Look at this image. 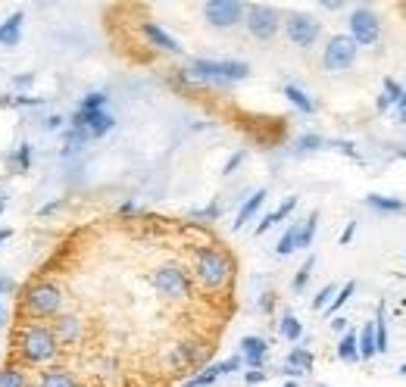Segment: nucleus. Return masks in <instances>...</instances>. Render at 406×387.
Wrapping results in <instances>:
<instances>
[{"mask_svg":"<svg viewBox=\"0 0 406 387\" xmlns=\"http://www.w3.org/2000/svg\"><path fill=\"white\" fill-rule=\"evenodd\" d=\"M113 125H116V116L106 110H97V112H85V110H75L69 119V129H78L85 131V135L94 141V138H103L113 131Z\"/></svg>","mask_w":406,"mask_h":387,"instance_id":"nucleus-11","label":"nucleus"},{"mask_svg":"<svg viewBox=\"0 0 406 387\" xmlns=\"http://www.w3.org/2000/svg\"><path fill=\"white\" fill-rule=\"evenodd\" d=\"M219 378H222V365L212 363V365H203V369H197L182 387H212V384L219 381Z\"/></svg>","mask_w":406,"mask_h":387,"instance_id":"nucleus-19","label":"nucleus"},{"mask_svg":"<svg viewBox=\"0 0 406 387\" xmlns=\"http://www.w3.org/2000/svg\"><path fill=\"white\" fill-rule=\"evenodd\" d=\"M22 22H25L22 10L0 22V48H19V41H22Z\"/></svg>","mask_w":406,"mask_h":387,"instance_id":"nucleus-15","label":"nucleus"},{"mask_svg":"<svg viewBox=\"0 0 406 387\" xmlns=\"http://www.w3.org/2000/svg\"><path fill=\"white\" fill-rule=\"evenodd\" d=\"M66 206V197H57V200H50V203H44L41 210H38V216H53L57 210H63Z\"/></svg>","mask_w":406,"mask_h":387,"instance_id":"nucleus-43","label":"nucleus"},{"mask_svg":"<svg viewBox=\"0 0 406 387\" xmlns=\"http://www.w3.org/2000/svg\"><path fill=\"white\" fill-rule=\"evenodd\" d=\"M101 378H119V363L116 359H101Z\"/></svg>","mask_w":406,"mask_h":387,"instance_id":"nucleus-40","label":"nucleus"},{"mask_svg":"<svg viewBox=\"0 0 406 387\" xmlns=\"http://www.w3.org/2000/svg\"><path fill=\"white\" fill-rule=\"evenodd\" d=\"M119 212H122V216H135V212H141V206H138L135 200H125V203L119 206Z\"/></svg>","mask_w":406,"mask_h":387,"instance_id":"nucleus-49","label":"nucleus"},{"mask_svg":"<svg viewBox=\"0 0 406 387\" xmlns=\"http://www.w3.org/2000/svg\"><path fill=\"white\" fill-rule=\"evenodd\" d=\"M150 288L169 303H184L194 297V275L182 263H163L150 272Z\"/></svg>","mask_w":406,"mask_h":387,"instance_id":"nucleus-4","label":"nucleus"},{"mask_svg":"<svg viewBox=\"0 0 406 387\" xmlns=\"http://www.w3.org/2000/svg\"><path fill=\"white\" fill-rule=\"evenodd\" d=\"M356 53H359V48L354 44L350 35L328 38V44H325V50H322V69L325 72H347L350 66L356 63Z\"/></svg>","mask_w":406,"mask_h":387,"instance_id":"nucleus-7","label":"nucleus"},{"mask_svg":"<svg viewBox=\"0 0 406 387\" xmlns=\"http://www.w3.org/2000/svg\"><path fill=\"white\" fill-rule=\"evenodd\" d=\"M322 10H328V13H338V10H344V3H322Z\"/></svg>","mask_w":406,"mask_h":387,"instance_id":"nucleus-53","label":"nucleus"},{"mask_svg":"<svg viewBox=\"0 0 406 387\" xmlns=\"http://www.w3.org/2000/svg\"><path fill=\"white\" fill-rule=\"evenodd\" d=\"M375 353H388V322H384V303H378V312H375Z\"/></svg>","mask_w":406,"mask_h":387,"instance_id":"nucleus-27","label":"nucleus"},{"mask_svg":"<svg viewBox=\"0 0 406 387\" xmlns=\"http://www.w3.org/2000/svg\"><path fill=\"white\" fill-rule=\"evenodd\" d=\"M354 235H356V222H350V225H347V228H344V235H341V244H344V247H347L350 241H354Z\"/></svg>","mask_w":406,"mask_h":387,"instance_id":"nucleus-50","label":"nucleus"},{"mask_svg":"<svg viewBox=\"0 0 406 387\" xmlns=\"http://www.w3.org/2000/svg\"><path fill=\"white\" fill-rule=\"evenodd\" d=\"M331 328H335V331H347V319L335 316V319H331Z\"/></svg>","mask_w":406,"mask_h":387,"instance_id":"nucleus-51","label":"nucleus"},{"mask_svg":"<svg viewBox=\"0 0 406 387\" xmlns=\"http://www.w3.org/2000/svg\"><path fill=\"white\" fill-rule=\"evenodd\" d=\"M278 335H282L284 340H291V344H297V340L303 337L300 319H297L294 312H284V316H282V325H278Z\"/></svg>","mask_w":406,"mask_h":387,"instance_id":"nucleus-24","label":"nucleus"},{"mask_svg":"<svg viewBox=\"0 0 406 387\" xmlns=\"http://www.w3.org/2000/svg\"><path fill=\"white\" fill-rule=\"evenodd\" d=\"M31 153H35V147L29 141L19 144L13 153H6V166H10V172H29L31 169Z\"/></svg>","mask_w":406,"mask_h":387,"instance_id":"nucleus-20","label":"nucleus"},{"mask_svg":"<svg viewBox=\"0 0 406 387\" xmlns=\"http://www.w3.org/2000/svg\"><path fill=\"white\" fill-rule=\"evenodd\" d=\"M256 306H259V312H272L275 309V293H263Z\"/></svg>","mask_w":406,"mask_h":387,"instance_id":"nucleus-46","label":"nucleus"},{"mask_svg":"<svg viewBox=\"0 0 406 387\" xmlns=\"http://www.w3.org/2000/svg\"><path fill=\"white\" fill-rule=\"evenodd\" d=\"M244 13H247V6L238 3V0H210V3H203L206 25H212V29H219V31L235 29L244 19Z\"/></svg>","mask_w":406,"mask_h":387,"instance_id":"nucleus-9","label":"nucleus"},{"mask_svg":"<svg viewBox=\"0 0 406 387\" xmlns=\"http://www.w3.org/2000/svg\"><path fill=\"white\" fill-rule=\"evenodd\" d=\"M365 206H372V210H378V212H406L403 200L382 197V194H369V197H365Z\"/></svg>","mask_w":406,"mask_h":387,"instance_id":"nucleus-23","label":"nucleus"},{"mask_svg":"<svg viewBox=\"0 0 406 387\" xmlns=\"http://www.w3.org/2000/svg\"><path fill=\"white\" fill-rule=\"evenodd\" d=\"M66 303V291L50 278H38L22 291V319L38 322V319H57Z\"/></svg>","mask_w":406,"mask_h":387,"instance_id":"nucleus-3","label":"nucleus"},{"mask_svg":"<svg viewBox=\"0 0 406 387\" xmlns=\"http://www.w3.org/2000/svg\"><path fill=\"white\" fill-rule=\"evenodd\" d=\"M316 147H322V138H319V135H303V138H297V150H300V153L316 150Z\"/></svg>","mask_w":406,"mask_h":387,"instance_id":"nucleus-38","label":"nucleus"},{"mask_svg":"<svg viewBox=\"0 0 406 387\" xmlns=\"http://www.w3.org/2000/svg\"><path fill=\"white\" fill-rule=\"evenodd\" d=\"M188 78L201 85H235L250 75V66L241 59H191L188 63Z\"/></svg>","mask_w":406,"mask_h":387,"instance_id":"nucleus-5","label":"nucleus"},{"mask_svg":"<svg viewBox=\"0 0 406 387\" xmlns=\"http://www.w3.org/2000/svg\"><path fill=\"white\" fill-rule=\"evenodd\" d=\"M13 350L19 356V365H48L63 353L59 340L53 337L50 325L44 322H22L13 337Z\"/></svg>","mask_w":406,"mask_h":387,"instance_id":"nucleus-2","label":"nucleus"},{"mask_svg":"<svg viewBox=\"0 0 406 387\" xmlns=\"http://www.w3.org/2000/svg\"><path fill=\"white\" fill-rule=\"evenodd\" d=\"M6 200H10V197H6V191H0V216H3V210H6Z\"/></svg>","mask_w":406,"mask_h":387,"instance_id":"nucleus-54","label":"nucleus"},{"mask_svg":"<svg viewBox=\"0 0 406 387\" xmlns=\"http://www.w3.org/2000/svg\"><path fill=\"white\" fill-rule=\"evenodd\" d=\"M294 210H297V197H288V200H284L282 206H278V210H272L269 216H263V219H259V225H256V235H266V231H269L272 225H278V222H282V219H288V216H291V212H294Z\"/></svg>","mask_w":406,"mask_h":387,"instance_id":"nucleus-17","label":"nucleus"},{"mask_svg":"<svg viewBox=\"0 0 406 387\" xmlns=\"http://www.w3.org/2000/svg\"><path fill=\"white\" fill-rule=\"evenodd\" d=\"M0 387H29V372L19 363L0 365Z\"/></svg>","mask_w":406,"mask_h":387,"instance_id":"nucleus-18","label":"nucleus"},{"mask_svg":"<svg viewBox=\"0 0 406 387\" xmlns=\"http://www.w3.org/2000/svg\"><path fill=\"white\" fill-rule=\"evenodd\" d=\"M244 19H247V31L256 38V41H272V38L278 35V29H282V16H278L275 6L269 3H250L247 13H244Z\"/></svg>","mask_w":406,"mask_h":387,"instance_id":"nucleus-6","label":"nucleus"},{"mask_svg":"<svg viewBox=\"0 0 406 387\" xmlns=\"http://www.w3.org/2000/svg\"><path fill=\"white\" fill-rule=\"evenodd\" d=\"M350 38H354L356 48H372L382 38V22H378V13L372 6H356L350 13Z\"/></svg>","mask_w":406,"mask_h":387,"instance_id":"nucleus-8","label":"nucleus"},{"mask_svg":"<svg viewBox=\"0 0 406 387\" xmlns=\"http://www.w3.org/2000/svg\"><path fill=\"white\" fill-rule=\"evenodd\" d=\"M141 35L147 38L150 48H157L163 53H182V44H178L166 29H159L157 22H141Z\"/></svg>","mask_w":406,"mask_h":387,"instance_id":"nucleus-14","label":"nucleus"},{"mask_svg":"<svg viewBox=\"0 0 406 387\" xmlns=\"http://www.w3.org/2000/svg\"><path fill=\"white\" fill-rule=\"evenodd\" d=\"M6 325V309H3V303H0V328Z\"/></svg>","mask_w":406,"mask_h":387,"instance_id":"nucleus-55","label":"nucleus"},{"mask_svg":"<svg viewBox=\"0 0 406 387\" xmlns=\"http://www.w3.org/2000/svg\"><path fill=\"white\" fill-rule=\"evenodd\" d=\"M63 122H66V119L59 116V112H53V116L44 119V129H48V131H57V129H63Z\"/></svg>","mask_w":406,"mask_h":387,"instance_id":"nucleus-47","label":"nucleus"},{"mask_svg":"<svg viewBox=\"0 0 406 387\" xmlns=\"http://www.w3.org/2000/svg\"><path fill=\"white\" fill-rule=\"evenodd\" d=\"M106 97L103 91H91V94H85L82 97V103H78V110H85V112H97V110H106Z\"/></svg>","mask_w":406,"mask_h":387,"instance_id":"nucleus-32","label":"nucleus"},{"mask_svg":"<svg viewBox=\"0 0 406 387\" xmlns=\"http://www.w3.org/2000/svg\"><path fill=\"white\" fill-rule=\"evenodd\" d=\"M312 269H316V256H306V263L297 269V275H294V282H291V288H294L297 293H300L306 288V282H310V275H312Z\"/></svg>","mask_w":406,"mask_h":387,"instance_id":"nucleus-34","label":"nucleus"},{"mask_svg":"<svg viewBox=\"0 0 406 387\" xmlns=\"http://www.w3.org/2000/svg\"><path fill=\"white\" fill-rule=\"evenodd\" d=\"M354 291H356V282H347V284H344L341 291H338V297L331 300L328 306H325V312H328V316H338V309H341V306L347 303L350 297H354Z\"/></svg>","mask_w":406,"mask_h":387,"instance_id":"nucleus-33","label":"nucleus"},{"mask_svg":"<svg viewBox=\"0 0 406 387\" xmlns=\"http://www.w3.org/2000/svg\"><path fill=\"white\" fill-rule=\"evenodd\" d=\"M284 387H300V384H297V381H288V384H284Z\"/></svg>","mask_w":406,"mask_h":387,"instance_id":"nucleus-57","label":"nucleus"},{"mask_svg":"<svg viewBox=\"0 0 406 387\" xmlns=\"http://www.w3.org/2000/svg\"><path fill=\"white\" fill-rule=\"evenodd\" d=\"M50 331H53V337L59 340V346H75L85 340V322L78 316H72V312H59V316L53 319Z\"/></svg>","mask_w":406,"mask_h":387,"instance_id":"nucleus-12","label":"nucleus"},{"mask_svg":"<svg viewBox=\"0 0 406 387\" xmlns=\"http://www.w3.org/2000/svg\"><path fill=\"white\" fill-rule=\"evenodd\" d=\"M284 365H288V369H294V372H310V369H312V353L303 350V346H297V350L288 353Z\"/></svg>","mask_w":406,"mask_h":387,"instance_id":"nucleus-29","label":"nucleus"},{"mask_svg":"<svg viewBox=\"0 0 406 387\" xmlns=\"http://www.w3.org/2000/svg\"><path fill=\"white\" fill-rule=\"evenodd\" d=\"M219 216H222V206H219V203H210L206 210H194V212H191V219H219Z\"/></svg>","mask_w":406,"mask_h":387,"instance_id":"nucleus-39","label":"nucleus"},{"mask_svg":"<svg viewBox=\"0 0 406 387\" xmlns=\"http://www.w3.org/2000/svg\"><path fill=\"white\" fill-rule=\"evenodd\" d=\"M284 35L297 48H312L319 41V35H322V25L312 16H306V13H294V16L284 19Z\"/></svg>","mask_w":406,"mask_h":387,"instance_id":"nucleus-10","label":"nucleus"},{"mask_svg":"<svg viewBox=\"0 0 406 387\" xmlns=\"http://www.w3.org/2000/svg\"><path fill=\"white\" fill-rule=\"evenodd\" d=\"M263 200H266V191H254L247 200H244V206L238 210V219H235V231H238V228H244V225H247L250 219L256 216V210L263 206Z\"/></svg>","mask_w":406,"mask_h":387,"instance_id":"nucleus-21","label":"nucleus"},{"mask_svg":"<svg viewBox=\"0 0 406 387\" xmlns=\"http://www.w3.org/2000/svg\"><path fill=\"white\" fill-rule=\"evenodd\" d=\"M356 350H359V359L375 356V328H372V322H365L363 331L356 335Z\"/></svg>","mask_w":406,"mask_h":387,"instance_id":"nucleus-26","label":"nucleus"},{"mask_svg":"<svg viewBox=\"0 0 406 387\" xmlns=\"http://www.w3.org/2000/svg\"><path fill=\"white\" fill-rule=\"evenodd\" d=\"M335 293H338L335 284H325V288L319 291L316 297H312V309H325V306L331 303V297H335Z\"/></svg>","mask_w":406,"mask_h":387,"instance_id":"nucleus-36","label":"nucleus"},{"mask_svg":"<svg viewBox=\"0 0 406 387\" xmlns=\"http://www.w3.org/2000/svg\"><path fill=\"white\" fill-rule=\"evenodd\" d=\"M266 378H269V375H266V372H263V369H250V372H247V375H244V381H247L250 387H254V384H263V381H266Z\"/></svg>","mask_w":406,"mask_h":387,"instance_id":"nucleus-44","label":"nucleus"},{"mask_svg":"<svg viewBox=\"0 0 406 387\" xmlns=\"http://www.w3.org/2000/svg\"><path fill=\"white\" fill-rule=\"evenodd\" d=\"M31 85H35V75H31V72H22V75L13 78V91H29Z\"/></svg>","mask_w":406,"mask_h":387,"instance_id":"nucleus-41","label":"nucleus"},{"mask_svg":"<svg viewBox=\"0 0 406 387\" xmlns=\"http://www.w3.org/2000/svg\"><path fill=\"white\" fill-rule=\"evenodd\" d=\"M400 375H406V363H403V365H400Z\"/></svg>","mask_w":406,"mask_h":387,"instance_id":"nucleus-58","label":"nucleus"},{"mask_svg":"<svg viewBox=\"0 0 406 387\" xmlns=\"http://www.w3.org/2000/svg\"><path fill=\"white\" fill-rule=\"evenodd\" d=\"M91 138L85 135V131L78 129H66L63 131V156H75V153H82L85 147H88Z\"/></svg>","mask_w":406,"mask_h":387,"instance_id":"nucleus-22","label":"nucleus"},{"mask_svg":"<svg viewBox=\"0 0 406 387\" xmlns=\"http://www.w3.org/2000/svg\"><path fill=\"white\" fill-rule=\"evenodd\" d=\"M284 97H288L300 112H316V103H312L310 94H306V91H300L297 85H284Z\"/></svg>","mask_w":406,"mask_h":387,"instance_id":"nucleus-28","label":"nucleus"},{"mask_svg":"<svg viewBox=\"0 0 406 387\" xmlns=\"http://www.w3.org/2000/svg\"><path fill=\"white\" fill-rule=\"evenodd\" d=\"M44 97H29V94H16V97H3L0 106H41Z\"/></svg>","mask_w":406,"mask_h":387,"instance_id":"nucleus-35","label":"nucleus"},{"mask_svg":"<svg viewBox=\"0 0 406 387\" xmlns=\"http://www.w3.org/2000/svg\"><path fill=\"white\" fill-rule=\"evenodd\" d=\"M338 359H344V363H356V359H359L356 335H354V331H344L341 344H338Z\"/></svg>","mask_w":406,"mask_h":387,"instance_id":"nucleus-30","label":"nucleus"},{"mask_svg":"<svg viewBox=\"0 0 406 387\" xmlns=\"http://www.w3.org/2000/svg\"><path fill=\"white\" fill-rule=\"evenodd\" d=\"M10 235H13L10 228H0V244H3V241H6V238H10Z\"/></svg>","mask_w":406,"mask_h":387,"instance_id":"nucleus-56","label":"nucleus"},{"mask_svg":"<svg viewBox=\"0 0 406 387\" xmlns=\"http://www.w3.org/2000/svg\"><path fill=\"white\" fill-rule=\"evenodd\" d=\"M38 387H82L69 369H44L38 375Z\"/></svg>","mask_w":406,"mask_h":387,"instance_id":"nucleus-16","label":"nucleus"},{"mask_svg":"<svg viewBox=\"0 0 406 387\" xmlns=\"http://www.w3.org/2000/svg\"><path fill=\"white\" fill-rule=\"evenodd\" d=\"M6 293H16V282H13L10 275H3V272H0V297H6Z\"/></svg>","mask_w":406,"mask_h":387,"instance_id":"nucleus-45","label":"nucleus"},{"mask_svg":"<svg viewBox=\"0 0 406 387\" xmlns=\"http://www.w3.org/2000/svg\"><path fill=\"white\" fill-rule=\"evenodd\" d=\"M400 13H403V16H406V3H400Z\"/></svg>","mask_w":406,"mask_h":387,"instance_id":"nucleus-59","label":"nucleus"},{"mask_svg":"<svg viewBox=\"0 0 406 387\" xmlns=\"http://www.w3.org/2000/svg\"><path fill=\"white\" fill-rule=\"evenodd\" d=\"M297 231H300V222H291L288 231H284L282 241H278V247H275L278 256H291V253L297 250Z\"/></svg>","mask_w":406,"mask_h":387,"instance_id":"nucleus-31","label":"nucleus"},{"mask_svg":"<svg viewBox=\"0 0 406 387\" xmlns=\"http://www.w3.org/2000/svg\"><path fill=\"white\" fill-rule=\"evenodd\" d=\"M238 356H241L244 365H250V369H263L266 356H269V344L256 335H247V337H241V353H238Z\"/></svg>","mask_w":406,"mask_h":387,"instance_id":"nucleus-13","label":"nucleus"},{"mask_svg":"<svg viewBox=\"0 0 406 387\" xmlns=\"http://www.w3.org/2000/svg\"><path fill=\"white\" fill-rule=\"evenodd\" d=\"M375 106H378V112H384V110H388V106H391V100L384 97V94H378V103H375Z\"/></svg>","mask_w":406,"mask_h":387,"instance_id":"nucleus-52","label":"nucleus"},{"mask_svg":"<svg viewBox=\"0 0 406 387\" xmlns=\"http://www.w3.org/2000/svg\"><path fill=\"white\" fill-rule=\"evenodd\" d=\"M316 228H319V212H310V216H306L303 222H300V231H297V250H306V247H312Z\"/></svg>","mask_w":406,"mask_h":387,"instance_id":"nucleus-25","label":"nucleus"},{"mask_svg":"<svg viewBox=\"0 0 406 387\" xmlns=\"http://www.w3.org/2000/svg\"><path fill=\"white\" fill-rule=\"evenodd\" d=\"M244 156H247V153H244V150L231 153V156H229V163H225V169H222V175H231V172H235V169H238V166H241V163H244Z\"/></svg>","mask_w":406,"mask_h":387,"instance_id":"nucleus-42","label":"nucleus"},{"mask_svg":"<svg viewBox=\"0 0 406 387\" xmlns=\"http://www.w3.org/2000/svg\"><path fill=\"white\" fill-rule=\"evenodd\" d=\"M191 275L203 291L216 293L229 288L231 278H235V259L219 244H197L191 253Z\"/></svg>","mask_w":406,"mask_h":387,"instance_id":"nucleus-1","label":"nucleus"},{"mask_svg":"<svg viewBox=\"0 0 406 387\" xmlns=\"http://www.w3.org/2000/svg\"><path fill=\"white\" fill-rule=\"evenodd\" d=\"M394 119H397V122H406V94L394 103Z\"/></svg>","mask_w":406,"mask_h":387,"instance_id":"nucleus-48","label":"nucleus"},{"mask_svg":"<svg viewBox=\"0 0 406 387\" xmlns=\"http://www.w3.org/2000/svg\"><path fill=\"white\" fill-rule=\"evenodd\" d=\"M403 94H406V91H403V85H397L394 78H384V97L391 100V106H394V103H397V100H400Z\"/></svg>","mask_w":406,"mask_h":387,"instance_id":"nucleus-37","label":"nucleus"}]
</instances>
